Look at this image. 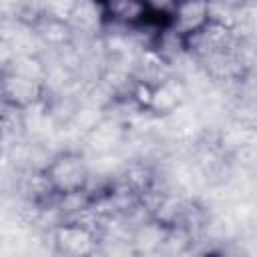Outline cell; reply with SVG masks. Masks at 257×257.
Returning a JSON list of instances; mask_svg holds the SVG:
<instances>
[{
  "label": "cell",
  "instance_id": "cell-1",
  "mask_svg": "<svg viewBox=\"0 0 257 257\" xmlns=\"http://www.w3.org/2000/svg\"><path fill=\"white\" fill-rule=\"evenodd\" d=\"M44 173L56 195H68L76 191H84L88 183V167L82 155L66 151L56 155L46 163Z\"/></svg>",
  "mask_w": 257,
  "mask_h": 257
},
{
  "label": "cell",
  "instance_id": "cell-2",
  "mask_svg": "<svg viewBox=\"0 0 257 257\" xmlns=\"http://www.w3.org/2000/svg\"><path fill=\"white\" fill-rule=\"evenodd\" d=\"M42 92H44V84L38 78H30L14 70L6 72L0 78V96L12 108H26L34 104L36 100H40Z\"/></svg>",
  "mask_w": 257,
  "mask_h": 257
},
{
  "label": "cell",
  "instance_id": "cell-3",
  "mask_svg": "<svg viewBox=\"0 0 257 257\" xmlns=\"http://www.w3.org/2000/svg\"><path fill=\"white\" fill-rule=\"evenodd\" d=\"M54 243L60 253L66 255H88L94 251L96 233L76 221L62 223L54 229Z\"/></svg>",
  "mask_w": 257,
  "mask_h": 257
},
{
  "label": "cell",
  "instance_id": "cell-4",
  "mask_svg": "<svg viewBox=\"0 0 257 257\" xmlns=\"http://www.w3.org/2000/svg\"><path fill=\"white\" fill-rule=\"evenodd\" d=\"M209 20V0H177L171 14V26L177 34L185 36L195 32Z\"/></svg>",
  "mask_w": 257,
  "mask_h": 257
},
{
  "label": "cell",
  "instance_id": "cell-5",
  "mask_svg": "<svg viewBox=\"0 0 257 257\" xmlns=\"http://www.w3.org/2000/svg\"><path fill=\"white\" fill-rule=\"evenodd\" d=\"M98 2L102 8V14L108 20L124 26L143 24L149 16L145 0H98Z\"/></svg>",
  "mask_w": 257,
  "mask_h": 257
},
{
  "label": "cell",
  "instance_id": "cell-6",
  "mask_svg": "<svg viewBox=\"0 0 257 257\" xmlns=\"http://www.w3.org/2000/svg\"><path fill=\"white\" fill-rule=\"evenodd\" d=\"M175 4H177V0H145L149 16L155 14V16H169L171 18V14L175 10Z\"/></svg>",
  "mask_w": 257,
  "mask_h": 257
}]
</instances>
